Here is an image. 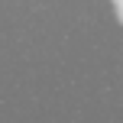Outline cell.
I'll return each mask as SVG.
<instances>
[{"label":"cell","mask_w":123,"mask_h":123,"mask_svg":"<svg viewBox=\"0 0 123 123\" xmlns=\"http://www.w3.org/2000/svg\"><path fill=\"white\" fill-rule=\"evenodd\" d=\"M117 16H120V23H123V3H117Z\"/></svg>","instance_id":"1"}]
</instances>
